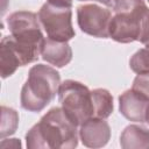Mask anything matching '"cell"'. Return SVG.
Here are the masks:
<instances>
[{"label": "cell", "mask_w": 149, "mask_h": 149, "mask_svg": "<svg viewBox=\"0 0 149 149\" xmlns=\"http://www.w3.org/2000/svg\"><path fill=\"white\" fill-rule=\"evenodd\" d=\"M72 8L52 6L45 2L38 10V21L47 37L54 41L69 42L76 35L72 26Z\"/></svg>", "instance_id": "6"}, {"label": "cell", "mask_w": 149, "mask_h": 149, "mask_svg": "<svg viewBox=\"0 0 149 149\" xmlns=\"http://www.w3.org/2000/svg\"><path fill=\"white\" fill-rule=\"evenodd\" d=\"M129 68L136 74H149V43L130 57Z\"/></svg>", "instance_id": "14"}, {"label": "cell", "mask_w": 149, "mask_h": 149, "mask_svg": "<svg viewBox=\"0 0 149 149\" xmlns=\"http://www.w3.org/2000/svg\"><path fill=\"white\" fill-rule=\"evenodd\" d=\"M78 1H91V0H78ZM97 1V0H95Z\"/></svg>", "instance_id": "19"}, {"label": "cell", "mask_w": 149, "mask_h": 149, "mask_svg": "<svg viewBox=\"0 0 149 149\" xmlns=\"http://www.w3.org/2000/svg\"><path fill=\"white\" fill-rule=\"evenodd\" d=\"M59 85L61 74L55 68L44 64L31 66L21 88V107L34 113L43 111L58 93Z\"/></svg>", "instance_id": "4"}, {"label": "cell", "mask_w": 149, "mask_h": 149, "mask_svg": "<svg viewBox=\"0 0 149 149\" xmlns=\"http://www.w3.org/2000/svg\"><path fill=\"white\" fill-rule=\"evenodd\" d=\"M97 1L102 3V5H105V6H107V7H113L116 0H97Z\"/></svg>", "instance_id": "17"}, {"label": "cell", "mask_w": 149, "mask_h": 149, "mask_svg": "<svg viewBox=\"0 0 149 149\" xmlns=\"http://www.w3.org/2000/svg\"><path fill=\"white\" fill-rule=\"evenodd\" d=\"M19 125V114L14 108L2 106L1 107V129L0 137L3 140L6 136H9L15 133Z\"/></svg>", "instance_id": "13"}, {"label": "cell", "mask_w": 149, "mask_h": 149, "mask_svg": "<svg viewBox=\"0 0 149 149\" xmlns=\"http://www.w3.org/2000/svg\"><path fill=\"white\" fill-rule=\"evenodd\" d=\"M6 22L10 35L3 36V40L17 56L21 66L36 62L45 40L37 14L28 10H17L12 13Z\"/></svg>", "instance_id": "3"}, {"label": "cell", "mask_w": 149, "mask_h": 149, "mask_svg": "<svg viewBox=\"0 0 149 149\" xmlns=\"http://www.w3.org/2000/svg\"><path fill=\"white\" fill-rule=\"evenodd\" d=\"M58 99L65 114L80 126L90 118H94L92 91L80 81L66 79L59 85Z\"/></svg>", "instance_id": "5"}, {"label": "cell", "mask_w": 149, "mask_h": 149, "mask_svg": "<svg viewBox=\"0 0 149 149\" xmlns=\"http://www.w3.org/2000/svg\"><path fill=\"white\" fill-rule=\"evenodd\" d=\"M111 139V127L106 119L90 118L79 128V140L87 148H102Z\"/></svg>", "instance_id": "9"}, {"label": "cell", "mask_w": 149, "mask_h": 149, "mask_svg": "<svg viewBox=\"0 0 149 149\" xmlns=\"http://www.w3.org/2000/svg\"><path fill=\"white\" fill-rule=\"evenodd\" d=\"M146 122L149 125V111H148V114H147V120H146Z\"/></svg>", "instance_id": "18"}, {"label": "cell", "mask_w": 149, "mask_h": 149, "mask_svg": "<svg viewBox=\"0 0 149 149\" xmlns=\"http://www.w3.org/2000/svg\"><path fill=\"white\" fill-rule=\"evenodd\" d=\"M77 125L62 107H52L26 134L28 149H72L78 146Z\"/></svg>", "instance_id": "1"}, {"label": "cell", "mask_w": 149, "mask_h": 149, "mask_svg": "<svg viewBox=\"0 0 149 149\" xmlns=\"http://www.w3.org/2000/svg\"><path fill=\"white\" fill-rule=\"evenodd\" d=\"M112 13L95 3H86L77 7V23L80 30L98 38L109 37V22Z\"/></svg>", "instance_id": "7"}, {"label": "cell", "mask_w": 149, "mask_h": 149, "mask_svg": "<svg viewBox=\"0 0 149 149\" xmlns=\"http://www.w3.org/2000/svg\"><path fill=\"white\" fill-rule=\"evenodd\" d=\"M41 56L47 63L56 68H64L72 59V49L68 42L47 38L44 40Z\"/></svg>", "instance_id": "10"}, {"label": "cell", "mask_w": 149, "mask_h": 149, "mask_svg": "<svg viewBox=\"0 0 149 149\" xmlns=\"http://www.w3.org/2000/svg\"><path fill=\"white\" fill-rule=\"evenodd\" d=\"M119 111L127 120L144 123L149 111V93L133 85L119 95Z\"/></svg>", "instance_id": "8"}, {"label": "cell", "mask_w": 149, "mask_h": 149, "mask_svg": "<svg viewBox=\"0 0 149 149\" xmlns=\"http://www.w3.org/2000/svg\"><path fill=\"white\" fill-rule=\"evenodd\" d=\"M109 22V37L119 43H149V7L144 0H116Z\"/></svg>", "instance_id": "2"}, {"label": "cell", "mask_w": 149, "mask_h": 149, "mask_svg": "<svg viewBox=\"0 0 149 149\" xmlns=\"http://www.w3.org/2000/svg\"><path fill=\"white\" fill-rule=\"evenodd\" d=\"M94 118L107 119L113 112V97L111 92L106 88H94L92 90Z\"/></svg>", "instance_id": "12"}, {"label": "cell", "mask_w": 149, "mask_h": 149, "mask_svg": "<svg viewBox=\"0 0 149 149\" xmlns=\"http://www.w3.org/2000/svg\"><path fill=\"white\" fill-rule=\"evenodd\" d=\"M123 149H149V129L141 125L127 126L120 135Z\"/></svg>", "instance_id": "11"}, {"label": "cell", "mask_w": 149, "mask_h": 149, "mask_svg": "<svg viewBox=\"0 0 149 149\" xmlns=\"http://www.w3.org/2000/svg\"><path fill=\"white\" fill-rule=\"evenodd\" d=\"M148 2H149V0H148Z\"/></svg>", "instance_id": "20"}, {"label": "cell", "mask_w": 149, "mask_h": 149, "mask_svg": "<svg viewBox=\"0 0 149 149\" xmlns=\"http://www.w3.org/2000/svg\"><path fill=\"white\" fill-rule=\"evenodd\" d=\"M47 2L50 3V5H52V6L72 8V0H47Z\"/></svg>", "instance_id": "16"}, {"label": "cell", "mask_w": 149, "mask_h": 149, "mask_svg": "<svg viewBox=\"0 0 149 149\" xmlns=\"http://www.w3.org/2000/svg\"><path fill=\"white\" fill-rule=\"evenodd\" d=\"M133 85L149 93V74H137L133 81Z\"/></svg>", "instance_id": "15"}]
</instances>
